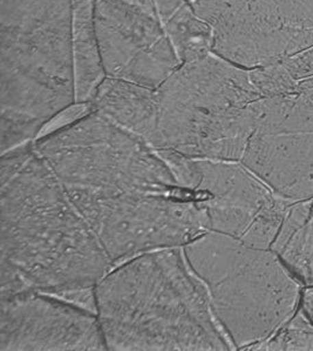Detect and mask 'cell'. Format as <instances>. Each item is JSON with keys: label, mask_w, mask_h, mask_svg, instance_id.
Here are the masks:
<instances>
[{"label": "cell", "mask_w": 313, "mask_h": 351, "mask_svg": "<svg viewBox=\"0 0 313 351\" xmlns=\"http://www.w3.org/2000/svg\"><path fill=\"white\" fill-rule=\"evenodd\" d=\"M74 204L130 195H191L162 153L97 112L33 141Z\"/></svg>", "instance_id": "cell-6"}, {"label": "cell", "mask_w": 313, "mask_h": 351, "mask_svg": "<svg viewBox=\"0 0 313 351\" xmlns=\"http://www.w3.org/2000/svg\"><path fill=\"white\" fill-rule=\"evenodd\" d=\"M299 309L313 323V285L303 287Z\"/></svg>", "instance_id": "cell-20"}, {"label": "cell", "mask_w": 313, "mask_h": 351, "mask_svg": "<svg viewBox=\"0 0 313 351\" xmlns=\"http://www.w3.org/2000/svg\"><path fill=\"white\" fill-rule=\"evenodd\" d=\"M191 187L202 196L210 232L264 250H271L292 202L240 161L195 160Z\"/></svg>", "instance_id": "cell-10"}, {"label": "cell", "mask_w": 313, "mask_h": 351, "mask_svg": "<svg viewBox=\"0 0 313 351\" xmlns=\"http://www.w3.org/2000/svg\"><path fill=\"white\" fill-rule=\"evenodd\" d=\"M214 29V52L248 70L313 47V0H189Z\"/></svg>", "instance_id": "cell-7"}, {"label": "cell", "mask_w": 313, "mask_h": 351, "mask_svg": "<svg viewBox=\"0 0 313 351\" xmlns=\"http://www.w3.org/2000/svg\"><path fill=\"white\" fill-rule=\"evenodd\" d=\"M184 248L236 350L266 341L299 308L304 286L273 250L215 232Z\"/></svg>", "instance_id": "cell-5"}, {"label": "cell", "mask_w": 313, "mask_h": 351, "mask_svg": "<svg viewBox=\"0 0 313 351\" xmlns=\"http://www.w3.org/2000/svg\"><path fill=\"white\" fill-rule=\"evenodd\" d=\"M240 162L289 201L313 196V101L299 92L257 99Z\"/></svg>", "instance_id": "cell-9"}, {"label": "cell", "mask_w": 313, "mask_h": 351, "mask_svg": "<svg viewBox=\"0 0 313 351\" xmlns=\"http://www.w3.org/2000/svg\"><path fill=\"white\" fill-rule=\"evenodd\" d=\"M90 112H93V106L90 102L88 104L75 102L73 105L62 110L52 120H49V123H46L44 128L41 130L40 134L38 135L37 140L72 125L77 120L84 118L85 115L90 114Z\"/></svg>", "instance_id": "cell-18"}, {"label": "cell", "mask_w": 313, "mask_h": 351, "mask_svg": "<svg viewBox=\"0 0 313 351\" xmlns=\"http://www.w3.org/2000/svg\"><path fill=\"white\" fill-rule=\"evenodd\" d=\"M252 350H313V323L298 308L271 337Z\"/></svg>", "instance_id": "cell-17"}, {"label": "cell", "mask_w": 313, "mask_h": 351, "mask_svg": "<svg viewBox=\"0 0 313 351\" xmlns=\"http://www.w3.org/2000/svg\"><path fill=\"white\" fill-rule=\"evenodd\" d=\"M90 104L94 112L156 148L159 128L156 90L107 77Z\"/></svg>", "instance_id": "cell-13"}, {"label": "cell", "mask_w": 313, "mask_h": 351, "mask_svg": "<svg viewBox=\"0 0 313 351\" xmlns=\"http://www.w3.org/2000/svg\"><path fill=\"white\" fill-rule=\"evenodd\" d=\"M94 23L110 78L156 90L181 65L155 0H94Z\"/></svg>", "instance_id": "cell-11"}, {"label": "cell", "mask_w": 313, "mask_h": 351, "mask_svg": "<svg viewBox=\"0 0 313 351\" xmlns=\"http://www.w3.org/2000/svg\"><path fill=\"white\" fill-rule=\"evenodd\" d=\"M72 57L75 102L88 104L107 78L94 23V0H72Z\"/></svg>", "instance_id": "cell-14"}, {"label": "cell", "mask_w": 313, "mask_h": 351, "mask_svg": "<svg viewBox=\"0 0 313 351\" xmlns=\"http://www.w3.org/2000/svg\"><path fill=\"white\" fill-rule=\"evenodd\" d=\"M156 149L189 159L240 161L262 98L250 70L215 52L184 62L156 88Z\"/></svg>", "instance_id": "cell-4"}, {"label": "cell", "mask_w": 313, "mask_h": 351, "mask_svg": "<svg viewBox=\"0 0 313 351\" xmlns=\"http://www.w3.org/2000/svg\"><path fill=\"white\" fill-rule=\"evenodd\" d=\"M0 350H107L98 315L54 295L1 298Z\"/></svg>", "instance_id": "cell-12"}, {"label": "cell", "mask_w": 313, "mask_h": 351, "mask_svg": "<svg viewBox=\"0 0 313 351\" xmlns=\"http://www.w3.org/2000/svg\"><path fill=\"white\" fill-rule=\"evenodd\" d=\"M107 350H236L184 247L114 265L95 286Z\"/></svg>", "instance_id": "cell-2"}, {"label": "cell", "mask_w": 313, "mask_h": 351, "mask_svg": "<svg viewBox=\"0 0 313 351\" xmlns=\"http://www.w3.org/2000/svg\"><path fill=\"white\" fill-rule=\"evenodd\" d=\"M164 33L181 64L214 52V29L189 0H155Z\"/></svg>", "instance_id": "cell-16"}, {"label": "cell", "mask_w": 313, "mask_h": 351, "mask_svg": "<svg viewBox=\"0 0 313 351\" xmlns=\"http://www.w3.org/2000/svg\"><path fill=\"white\" fill-rule=\"evenodd\" d=\"M296 82H301L313 78V47L303 53L279 62Z\"/></svg>", "instance_id": "cell-19"}, {"label": "cell", "mask_w": 313, "mask_h": 351, "mask_svg": "<svg viewBox=\"0 0 313 351\" xmlns=\"http://www.w3.org/2000/svg\"><path fill=\"white\" fill-rule=\"evenodd\" d=\"M271 250L303 286L313 285V196L289 204Z\"/></svg>", "instance_id": "cell-15"}, {"label": "cell", "mask_w": 313, "mask_h": 351, "mask_svg": "<svg viewBox=\"0 0 313 351\" xmlns=\"http://www.w3.org/2000/svg\"><path fill=\"white\" fill-rule=\"evenodd\" d=\"M1 154L75 104L72 0H0Z\"/></svg>", "instance_id": "cell-3"}, {"label": "cell", "mask_w": 313, "mask_h": 351, "mask_svg": "<svg viewBox=\"0 0 313 351\" xmlns=\"http://www.w3.org/2000/svg\"><path fill=\"white\" fill-rule=\"evenodd\" d=\"M299 90L313 100V78L299 82Z\"/></svg>", "instance_id": "cell-21"}, {"label": "cell", "mask_w": 313, "mask_h": 351, "mask_svg": "<svg viewBox=\"0 0 313 351\" xmlns=\"http://www.w3.org/2000/svg\"><path fill=\"white\" fill-rule=\"evenodd\" d=\"M114 265L141 254L184 247L210 232L199 192L191 195H130L74 204Z\"/></svg>", "instance_id": "cell-8"}, {"label": "cell", "mask_w": 313, "mask_h": 351, "mask_svg": "<svg viewBox=\"0 0 313 351\" xmlns=\"http://www.w3.org/2000/svg\"><path fill=\"white\" fill-rule=\"evenodd\" d=\"M0 295L95 288L113 263L34 143L1 154Z\"/></svg>", "instance_id": "cell-1"}]
</instances>
